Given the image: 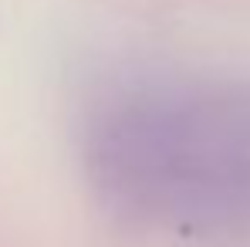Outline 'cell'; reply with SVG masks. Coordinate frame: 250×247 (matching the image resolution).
I'll return each mask as SVG.
<instances>
[{
  "label": "cell",
  "mask_w": 250,
  "mask_h": 247,
  "mask_svg": "<svg viewBox=\"0 0 250 247\" xmlns=\"http://www.w3.org/2000/svg\"><path fill=\"white\" fill-rule=\"evenodd\" d=\"M108 176L186 210L250 206V105L132 109L115 119Z\"/></svg>",
  "instance_id": "1"
}]
</instances>
